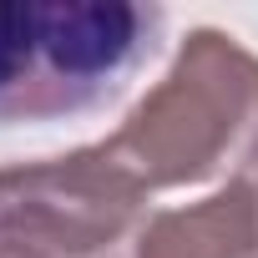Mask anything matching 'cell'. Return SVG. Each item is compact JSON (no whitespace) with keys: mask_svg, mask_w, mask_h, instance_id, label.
<instances>
[{"mask_svg":"<svg viewBox=\"0 0 258 258\" xmlns=\"http://www.w3.org/2000/svg\"><path fill=\"white\" fill-rule=\"evenodd\" d=\"M101 147L147 192L253 177L258 56L218 26L187 31L167 76L121 116L111 137H101Z\"/></svg>","mask_w":258,"mask_h":258,"instance_id":"6da1fadb","label":"cell"},{"mask_svg":"<svg viewBox=\"0 0 258 258\" xmlns=\"http://www.w3.org/2000/svg\"><path fill=\"white\" fill-rule=\"evenodd\" d=\"M162 31L167 11L142 0H0V126L116 101Z\"/></svg>","mask_w":258,"mask_h":258,"instance_id":"7a4b0ae2","label":"cell"},{"mask_svg":"<svg viewBox=\"0 0 258 258\" xmlns=\"http://www.w3.org/2000/svg\"><path fill=\"white\" fill-rule=\"evenodd\" d=\"M152 192L101 142L0 167V243L41 258H132Z\"/></svg>","mask_w":258,"mask_h":258,"instance_id":"3957f363","label":"cell"},{"mask_svg":"<svg viewBox=\"0 0 258 258\" xmlns=\"http://www.w3.org/2000/svg\"><path fill=\"white\" fill-rule=\"evenodd\" d=\"M132 258H258V172L223 182L203 203L152 208Z\"/></svg>","mask_w":258,"mask_h":258,"instance_id":"277c9868","label":"cell"},{"mask_svg":"<svg viewBox=\"0 0 258 258\" xmlns=\"http://www.w3.org/2000/svg\"><path fill=\"white\" fill-rule=\"evenodd\" d=\"M0 258H41V253H31V248H21V243H0Z\"/></svg>","mask_w":258,"mask_h":258,"instance_id":"5b68a950","label":"cell"}]
</instances>
